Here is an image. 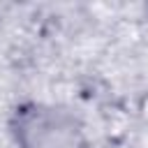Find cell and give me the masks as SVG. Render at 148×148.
I'll return each instance as SVG.
<instances>
[{
	"label": "cell",
	"mask_w": 148,
	"mask_h": 148,
	"mask_svg": "<svg viewBox=\"0 0 148 148\" xmlns=\"http://www.w3.org/2000/svg\"><path fill=\"white\" fill-rule=\"evenodd\" d=\"M7 127L16 148H88L81 118L60 104L25 99L12 109Z\"/></svg>",
	"instance_id": "cell-1"
},
{
	"label": "cell",
	"mask_w": 148,
	"mask_h": 148,
	"mask_svg": "<svg viewBox=\"0 0 148 148\" xmlns=\"http://www.w3.org/2000/svg\"><path fill=\"white\" fill-rule=\"evenodd\" d=\"M146 12H148V5H146Z\"/></svg>",
	"instance_id": "cell-2"
}]
</instances>
